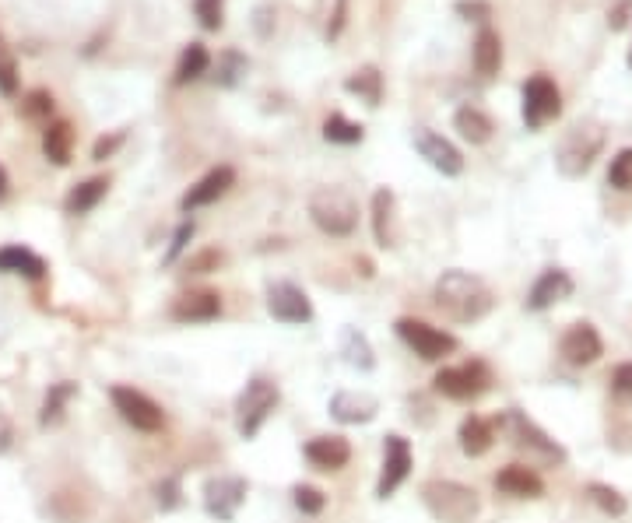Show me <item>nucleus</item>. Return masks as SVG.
Returning <instances> with one entry per match:
<instances>
[{
	"mask_svg": "<svg viewBox=\"0 0 632 523\" xmlns=\"http://www.w3.org/2000/svg\"><path fill=\"white\" fill-rule=\"evenodd\" d=\"M432 295H436V306L457 323L482 320V316H489L492 306H496L492 288L471 271H443Z\"/></svg>",
	"mask_w": 632,
	"mask_h": 523,
	"instance_id": "1",
	"label": "nucleus"
},
{
	"mask_svg": "<svg viewBox=\"0 0 632 523\" xmlns=\"http://www.w3.org/2000/svg\"><path fill=\"white\" fill-rule=\"evenodd\" d=\"M422 502L439 523H471L482 513V499L471 485L450 478H432L422 485Z\"/></svg>",
	"mask_w": 632,
	"mask_h": 523,
	"instance_id": "2",
	"label": "nucleus"
},
{
	"mask_svg": "<svg viewBox=\"0 0 632 523\" xmlns=\"http://www.w3.org/2000/svg\"><path fill=\"white\" fill-rule=\"evenodd\" d=\"M604 127L594 120L587 123H576L573 130H566V137L559 141L555 148V169L566 176V180H580L587 176L590 165L597 162V155L604 151Z\"/></svg>",
	"mask_w": 632,
	"mask_h": 523,
	"instance_id": "3",
	"label": "nucleus"
},
{
	"mask_svg": "<svg viewBox=\"0 0 632 523\" xmlns=\"http://www.w3.org/2000/svg\"><path fill=\"white\" fill-rule=\"evenodd\" d=\"M309 218H313V225L320 232L345 239L359 229V204H355V197L348 190L320 187L309 197Z\"/></svg>",
	"mask_w": 632,
	"mask_h": 523,
	"instance_id": "4",
	"label": "nucleus"
},
{
	"mask_svg": "<svg viewBox=\"0 0 632 523\" xmlns=\"http://www.w3.org/2000/svg\"><path fill=\"white\" fill-rule=\"evenodd\" d=\"M281 401V390L274 387L271 380H264V376H253L250 383H246V390L239 394L236 401V418H239V436L243 439H253L260 429H264V422L271 418V411L278 408Z\"/></svg>",
	"mask_w": 632,
	"mask_h": 523,
	"instance_id": "5",
	"label": "nucleus"
},
{
	"mask_svg": "<svg viewBox=\"0 0 632 523\" xmlns=\"http://www.w3.org/2000/svg\"><path fill=\"white\" fill-rule=\"evenodd\" d=\"M397 334H401V341L425 362H439L450 352H457V337L432 327V323L425 320H415V316H401V320H397Z\"/></svg>",
	"mask_w": 632,
	"mask_h": 523,
	"instance_id": "6",
	"label": "nucleus"
},
{
	"mask_svg": "<svg viewBox=\"0 0 632 523\" xmlns=\"http://www.w3.org/2000/svg\"><path fill=\"white\" fill-rule=\"evenodd\" d=\"M436 390L450 401H474V397H482L485 390L492 387V373L482 359H471L464 366H453V369H439L436 373Z\"/></svg>",
	"mask_w": 632,
	"mask_h": 523,
	"instance_id": "7",
	"label": "nucleus"
},
{
	"mask_svg": "<svg viewBox=\"0 0 632 523\" xmlns=\"http://www.w3.org/2000/svg\"><path fill=\"white\" fill-rule=\"evenodd\" d=\"M503 425L510 429V439L520 446V450L534 453V457L548 460V464H566V450H562V446L555 443V439L548 436L545 429H538V422H531L524 411L510 408V411H506V418H503Z\"/></svg>",
	"mask_w": 632,
	"mask_h": 523,
	"instance_id": "8",
	"label": "nucleus"
},
{
	"mask_svg": "<svg viewBox=\"0 0 632 523\" xmlns=\"http://www.w3.org/2000/svg\"><path fill=\"white\" fill-rule=\"evenodd\" d=\"M562 113V92L548 74H534L524 85V123L527 130H541L545 123L559 120Z\"/></svg>",
	"mask_w": 632,
	"mask_h": 523,
	"instance_id": "9",
	"label": "nucleus"
},
{
	"mask_svg": "<svg viewBox=\"0 0 632 523\" xmlns=\"http://www.w3.org/2000/svg\"><path fill=\"white\" fill-rule=\"evenodd\" d=\"M109 397H113V408L120 411L123 422L134 425L137 432H158L162 425H166V415H162V408H158V404L151 401L148 394H141V390H134V387H113V390H109Z\"/></svg>",
	"mask_w": 632,
	"mask_h": 523,
	"instance_id": "10",
	"label": "nucleus"
},
{
	"mask_svg": "<svg viewBox=\"0 0 632 523\" xmlns=\"http://www.w3.org/2000/svg\"><path fill=\"white\" fill-rule=\"evenodd\" d=\"M267 313L278 323H309L313 320V302L292 281H274V285H267Z\"/></svg>",
	"mask_w": 632,
	"mask_h": 523,
	"instance_id": "11",
	"label": "nucleus"
},
{
	"mask_svg": "<svg viewBox=\"0 0 632 523\" xmlns=\"http://www.w3.org/2000/svg\"><path fill=\"white\" fill-rule=\"evenodd\" d=\"M411 144H415L418 155H422L436 172H443V176H460V172H464V155L457 151V144L446 141V137L436 134V130L418 127L415 137H411Z\"/></svg>",
	"mask_w": 632,
	"mask_h": 523,
	"instance_id": "12",
	"label": "nucleus"
},
{
	"mask_svg": "<svg viewBox=\"0 0 632 523\" xmlns=\"http://www.w3.org/2000/svg\"><path fill=\"white\" fill-rule=\"evenodd\" d=\"M243 502H246V481L236 478V474H222V478H211L208 485H204V509H208V516H215V520L222 523L236 520Z\"/></svg>",
	"mask_w": 632,
	"mask_h": 523,
	"instance_id": "13",
	"label": "nucleus"
},
{
	"mask_svg": "<svg viewBox=\"0 0 632 523\" xmlns=\"http://www.w3.org/2000/svg\"><path fill=\"white\" fill-rule=\"evenodd\" d=\"M408 474H411V446L404 436L390 432V436L383 439V474H380V485H376V499H390V495L404 485Z\"/></svg>",
	"mask_w": 632,
	"mask_h": 523,
	"instance_id": "14",
	"label": "nucleus"
},
{
	"mask_svg": "<svg viewBox=\"0 0 632 523\" xmlns=\"http://www.w3.org/2000/svg\"><path fill=\"white\" fill-rule=\"evenodd\" d=\"M562 359L569 362V366H594L597 359L604 355V341L601 334L594 330V323H573V327L562 334V344H559Z\"/></svg>",
	"mask_w": 632,
	"mask_h": 523,
	"instance_id": "15",
	"label": "nucleus"
},
{
	"mask_svg": "<svg viewBox=\"0 0 632 523\" xmlns=\"http://www.w3.org/2000/svg\"><path fill=\"white\" fill-rule=\"evenodd\" d=\"M232 183H236V169H232V165H218V169H211L208 176H201V180H197L194 187H190L187 194H183L180 208H183V211L208 208V204H215L218 197L229 194Z\"/></svg>",
	"mask_w": 632,
	"mask_h": 523,
	"instance_id": "16",
	"label": "nucleus"
},
{
	"mask_svg": "<svg viewBox=\"0 0 632 523\" xmlns=\"http://www.w3.org/2000/svg\"><path fill=\"white\" fill-rule=\"evenodd\" d=\"M169 313L176 323H211L222 316V295L211 288H194V292H183Z\"/></svg>",
	"mask_w": 632,
	"mask_h": 523,
	"instance_id": "17",
	"label": "nucleus"
},
{
	"mask_svg": "<svg viewBox=\"0 0 632 523\" xmlns=\"http://www.w3.org/2000/svg\"><path fill=\"white\" fill-rule=\"evenodd\" d=\"M306 460L316 471H341L352 460V443L345 436H316L306 443Z\"/></svg>",
	"mask_w": 632,
	"mask_h": 523,
	"instance_id": "18",
	"label": "nucleus"
},
{
	"mask_svg": "<svg viewBox=\"0 0 632 523\" xmlns=\"http://www.w3.org/2000/svg\"><path fill=\"white\" fill-rule=\"evenodd\" d=\"M569 295H573V278H569L562 267H548V271L534 281L531 292H527V309L541 313V309L555 306V302L569 299Z\"/></svg>",
	"mask_w": 632,
	"mask_h": 523,
	"instance_id": "19",
	"label": "nucleus"
},
{
	"mask_svg": "<svg viewBox=\"0 0 632 523\" xmlns=\"http://www.w3.org/2000/svg\"><path fill=\"white\" fill-rule=\"evenodd\" d=\"M376 411H380V401L373 394H362V390H341V394L331 397V415L345 425L373 422Z\"/></svg>",
	"mask_w": 632,
	"mask_h": 523,
	"instance_id": "20",
	"label": "nucleus"
},
{
	"mask_svg": "<svg viewBox=\"0 0 632 523\" xmlns=\"http://www.w3.org/2000/svg\"><path fill=\"white\" fill-rule=\"evenodd\" d=\"M496 488L506 495H517V499H541L545 495V481L538 478V471L524 464H510L496 474Z\"/></svg>",
	"mask_w": 632,
	"mask_h": 523,
	"instance_id": "21",
	"label": "nucleus"
},
{
	"mask_svg": "<svg viewBox=\"0 0 632 523\" xmlns=\"http://www.w3.org/2000/svg\"><path fill=\"white\" fill-rule=\"evenodd\" d=\"M471 60H474V71L482 74V78H496L499 67H503V39H499L496 29L485 25V29L474 36Z\"/></svg>",
	"mask_w": 632,
	"mask_h": 523,
	"instance_id": "22",
	"label": "nucleus"
},
{
	"mask_svg": "<svg viewBox=\"0 0 632 523\" xmlns=\"http://www.w3.org/2000/svg\"><path fill=\"white\" fill-rule=\"evenodd\" d=\"M373 232L383 250L397 246V201L390 190H376L373 194Z\"/></svg>",
	"mask_w": 632,
	"mask_h": 523,
	"instance_id": "23",
	"label": "nucleus"
},
{
	"mask_svg": "<svg viewBox=\"0 0 632 523\" xmlns=\"http://www.w3.org/2000/svg\"><path fill=\"white\" fill-rule=\"evenodd\" d=\"M0 274H22L29 281H39L46 274V260L29 246H0Z\"/></svg>",
	"mask_w": 632,
	"mask_h": 523,
	"instance_id": "24",
	"label": "nucleus"
},
{
	"mask_svg": "<svg viewBox=\"0 0 632 523\" xmlns=\"http://www.w3.org/2000/svg\"><path fill=\"white\" fill-rule=\"evenodd\" d=\"M460 450L467 453V457H485V453L492 450V443H496V425L485 422V418L478 415H467L464 422H460Z\"/></svg>",
	"mask_w": 632,
	"mask_h": 523,
	"instance_id": "25",
	"label": "nucleus"
},
{
	"mask_svg": "<svg viewBox=\"0 0 632 523\" xmlns=\"http://www.w3.org/2000/svg\"><path fill=\"white\" fill-rule=\"evenodd\" d=\"M109 194V176H92L85 183H74L71 194L64 197V211L67 215H88V211L99 208V201Z\"/></svg>",
	"mask_w": 632,
	"mask_h": 523,
	"instance_id": "26",
	"label": "nucleus"
},
{
	"mask_svg": "<svg viewBox=\"0 0 632 523\" xmlns=\"http://www.w3.org/2000/svg\"><path fill=\"white\" fill-rule=\"evenodd\" d=\"M43 155L53 165H67L74 155V127L67 120H50L43 130Z\"/></svg>",
	"mask_w": 632,
	"mask_h": 523,
	"instance_id": "27",
	"label": "nucleus"
},
{
	"mask_svg": "<svg viewBox=\"0 0 632 523\" xmlns=\"http://www.w3.org/2000/svg\"><path fill=\"white\" fill-rule=\"evenodd\" d=\"M453 127L460 130V137L471 144H485L492 137V130H496V123H492L489 113H482L478 106H460L457 113H453Z\"/></svg>",
	"mask_w": 632,
	"mask_h": 523,
	"instance_id": "28",
	"label": "nucleus"
},
{
	"mask_svg": "<svg viewBox=\"0 0 632 523\" xmlns=\"http://www.w3.org/2000/svg\"><path fill=\"white\" fill-rule=\"evenodd\" d=\"M78 397V383H53L50 390H46V397H43V408H39V425L43 429H50V425H57L60 418H64V411H67V404Z\"/></svg>",
	"mask_w": 632,
	"mask_h": 523,
	"instance_id": "29",
	"label": "nucleus"
},
{
	"mask_svg": "<svg viewBox=\"0 0 632 523\" xmlns=\"http://www.w3.org/2000/svg\"><path fill=\"white\" fill-rule=\"evenodd\" d=\"M345 88L352 95H359L366 106H380L383 102V74L376 71V67H359L355 74H348L345 78Z\"/></svg>",
	"mask_w": 632,
	"mask_h": 523,
	"instance_id": "30",
	"label": "nucleus"
},
{
	"mask_svg": "<svg viewBox=\"0 0 632 523\" xmlns=\"http://www.w3.org/2000/svg\"><path fill=\"white\" fill-rule=\"evenodd\" d=\"M211 67V53L204 50V43H190L187 50L180 53V64H176V85H190L197 81L201 74H208Z\"/></svg>",
	"mask_w": 632,
	"mask_h": 523,
	"instance_id": "31",
	"label": "nucleus"
},
{
	"mask_svg": "<svg viewBox=\"0 0 632 523\" xmlns=\"http://www.w3.org/2000/svg\"><path fill=\"white\" fill-rule=\"evenodd\" d=\"M341 355H345L348 366L362 369V373H369V369L376 366L373 348H369L366 334H359V330H345V334H341Z\"/></svg>",
	"mask_w": 632,
	"mask_h": 523,
	"instance_id": "32",
	"label": "nucleus"
},
{
	"mask_svg": "<svg viewBox=\"0 0 632 523\" xmlns=\"http://www.w3.org/2000/svg\"><path fill=\"white\" fill-rule=\"evenodd\" d=\"M324 137L331 144H362V137H366V127L355 120H348V116L341 113H331L324 120Z\"/></svg>",
	"mask_w": 632,
	"mask_h": 523,
	"instance_id": "33",
	"label": "nucleus"
},
{
	"mask_svg": "<svg viewBox=\"0 0 632 523\" xmlns=\"http://www.w3.org/2000/svg\"><path fill=\"white\" fill-rule=\"evenodd\" d=\"M587 495H590V502L601 509V513H608V516H625V513H629V502H625V495L618 492V488L604 485V481H590Z\"/></svg>",
	"mask_w": 632,
	"mask_h": 523,
	"instance_id": "34",
	"label": "nucleus"
},
{
	"mask_svg": "<svg viewBox=\"0 0 632 523\" xmlns=\"http://www.w3.org/2000/svg\"><path fill=\"white\" fill-rule=\"evenodd\" d=\"M246 67H250V60H246L243 53H239V50H225L222 57H218V64H215V85L236 88L239 81H243Z\"/></svg>",
	"mask_w": 632,
	"mask_h": 523,
	"instance_id": "35",
	"label": "nucleus"
},
{
	"mask_svg": "<svg viewBox=\"0 0 632 523\" xmlns=\"http://www.w3.org/2000/svg\"><path fill=\"white\" fill-rule=\"evenodd\" d=\"M22 116L32 123H50L53 116V95L46 88H32L29 95L22 99Z\"/></svg>",
	"mask_w": 632,
	"mask_h": 523,
	"instance_id": "36",
	"label": "nucleus"
},
{
	"mask_svg": "<svg viewBox=\"0 0 632 523\" xmlns=\"http://www.w3.org/2000/svg\"><path fill=\"white\" fill-rule=\"evenodd\" d=\"M608 183L615 190H622V194H629V190H632V148H622L615 158H611Z\"/></svg>",
	"mask_w": 632,
	"mask_h": 523,
	"instance_id": "37",
	"label": "nucleus"
},
{
	"mask_svg": "<svg viewBox=\"0 0 632 523\" xmlns=\"http://www.w3.org/2000/svg\"><path fill=\"white\" fill-rule=\"evenodd\" d=\"M194 15L204 32H218L225 25V0H194Z\"/></svg>",
	"mask_w": 632,
	"mask_h": 523,
	"instance_id": "38",
	"label": "nucleus"
},
{
	"mask_svg": "<svg viewBox=\"0 0 632 523\" xmlns=\"http://www.w3.org/2000/svg\"><path fill=\"white\" fill-rule=\"evenodd\" d=\"M292 495H295V506L302 509L306 516H316V513H324V506H327V495L320 492V488H313V485H295L292 488Z\"/></svg>",
	"mask_w": 632,
	"mask_h": 523,
	"instance_id": "39",
	"label": "nucleus"
},
{
	"mask_svg": "<svg viewBox=\"0 0 632 523\" xmlns=\"http://www.w3.org/2000/svg\"><path fill=\"white\" fill-rule=\"evenodd\" d=\"M222 264H225L222 250H201V253H194V257L187 260V271L190 274H211V271H218Z\"/></svg>",
	"mask_w": 632,
	"mask_h": 523,
	"instance_id": "40",
	"label": "nucleus"
},
{
	"mask_svg": "<svg viewBox=\"0 0 632 523\" xmlns=\"http://www.w3.org/2000/svg\"><path fill=\"white\" fill-rule=\"evenodd\" d=\"M155 492H158V506L166 509V513H169V509H176V506L183 502V488H180V478H176V474H173V478H162V481H158Z\"/></svg>",
	"mask_w": 632,
	"mask_h": 523,
	"instance_id": "41",
	"label": "nucleus"
},
{
	"mask_svg": "<svg viewBox=\"0 0 632 523\" xmlns=\"http://www.w3.org/2000/svg\"><path fill=\"white\" fill-rule=\"evenodd\" d=\"M18 92V64L15 57L0 53V95H15Z\"/></svg>",
	"mask_w": 632,
	"mask_h": 523,
	"instance_id": "42",
	"label": "nucleus"
},
{
	"mask_svg": "<svg viewBox=\"0 0 632 523\" xmlns=\"http://www.w3.org/2000/svg\"><path fill=\"white\" fill-rule=\"evenodd\" d=\"M194 239V222H183L180 229L173 232V243H169V253H166V264H173L176 257H180L183 250H187V243Z\"/></svg>",
	"mask_w": 632,
	"mask_h": 523,
	"instance_id": "43",
	"label": "nucleus"
},
{
	"mask_svg": "<svg viewBox=\"0 0 632 523\" xmlns=\"http://www.w3.org/2000/svg\"><path fill=\"white\" fill-rule=\"evenodd\" d=\"M457 15L467 18V22H485V18L492 15V8L485 4V0H460L457 4Z\"/></svg>",
	"mask_w": 632,
	"mask_h": 523,
	"instance_id": "44",
	"label": "nucleus"
},
{
	"mask_svg": "<svg viewBox=\"0 0 632 523\" xmlns=\"http://www.w3.org/2000/svg\"><path fill=\"white\" fill-rule=\"evenodd\" d=\"M348 22V0H334V11L327 18V39H338Z\"/></svg>",
	"mask_w": 632,
	"mask_h": 523,
	"instance_id": "45",
	"label": "nucleus"
},
{
	"mask_svg": "<svg viewBox=\"0 0 632 523\" xmlns=\"http://www.w3.org/2000/svg\"><path fill=\"white\" fill-rule=\"evenodd\" d=\"M611 390H615L618 397H632V362L615 366V373H611Z\"/></svg>",
	"mask_w": 632,
	"mask_h": 523,
	"instance_id": "46",
	"label": "nucleus"
},
{
	"mask_svg": "<svg viewBox=\"0 0 632 523\" xmlns=\"http://www.w3.org/2000/svg\"><path fill=\"white\" fill-rule=\"evenodd\" d=\"M629 18H632V0H618L615 8L608 11V29L611 32H622L625 25H629Z\"/></svg>",
	"mask_w": 632,
	"mask_h": 523,
	"instance_id": "47",
	"label": "nucleus"
},
{
	"mask_svg": "<svg viewBox=\"0 0 632 523\" xmlns=\"http://www.w3.org/2000/svg\"><path fill=\"white\" fill-rule=\"evenodd\" d=\"M120 144H123L120 130H116V134H109V137H99V141H95V148H92V158H95V162H106V158L113 155Z\"/></svg>",
	"mask_w": 632,
	"mask_h": 523,
	"instance_id": "48",
	"label": "nucleus"
},
{
	"mask_svg": "<svg viewBox=\"0 0 632 523\" xmlns=\"http://www.w3.org/2000/svg\"><path fill=\"white\" fill-rule=\"evenodd\" d=\"M11 443H15V425H11L8 415H0V457L11 450Z\"/></svg>",
	"mask_w": 632,
	"mask_h": 523,
	"instance_id": "49",
	"label": "nucleus"
},
{
	"mask_svg": "<svg viewBox=\"0 0 632 523\" xmlns=\"http://www.w3.org/2000/svg\"><path fill=\"white\" fill-rule=\"evenodd\" d=\"M267 18H271V8H257V32L260 36H271V29H267Z\"/></svg>",
	"mask_w": 632,
	"mask_h": 523,
	"instance_id": "50",
	"label": "nucleus"
},
{
	"mask_svg": "<svg viewBox=\"0 0 632 523\" xmlns=\"http://www.w3.org/2000/svg\"><path fill=\"white\" fill-rule=\"evenodd\" d=\"M8 190H11V180H8V169L0 165V204L8 201Z\"/></svg>",
	"mask_w": 632,
	"mask_h": 523,
	"instance_id": "51",
	"label": "nucleus"
},
{
	"mask_svg": "<svg viewBox=\"0 0 632 523\" xmlns=\"http://www.w3.org/2000/svg\"><path fill=\"white\" fill-rule=\"evenodd\" d=\"M629 71H632V50H629Z\"/></svg>",
	"mask_w": 632,
	"mask_h": 523,
	"instance_id": "52",
	"label": "nucleus"
}]
</instances>
